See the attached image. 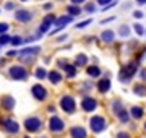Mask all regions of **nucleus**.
Here are the masks:
<instances>
[{
	"mask_svg": "<svg viewBox=\"0 0 146 138\" xmlns=\"http://www.w3.org/2000/svg\"><path fill=\"white\" fill-rule=\"evenodd\" d=\"M135 71H136V63L125 65V67L120 70V73H119V80H120L122 83H128L130 78L135 75Z\"/></svg>",
	"mask_w": 146,
	"mask_h": 138,
	"instance_id": "nucleus-1",
	"label": "nucleus"
},
{
	"mask_svg": "<svg viewBox=\"0 0 146 138\" xmlns=\"http://www.w3.org/2000/svg\"><path fill=\"white\" fill-rule=\"evenodd\" d=\"M89 125H91V130H93L94 133H101V132L106 130V120H104V117H101V115L91 117Z\"/></svg>",
	"mask_w": 146,
	"mask_h": 138,
	"instance_id": "nucleus-2",
	"label": "nucleus"
},
{
	"mask_svg": "<svg viewBox=\"0 0 146 138\" xmlns=\"http://www.w3.org/2000/svg\"><path fill=\"white\" fill-rule=\"evenodd\" d=\"M42 127V122L39 117H29L24 120V128L28 132H31V133H36V132H39Z\"/></svg>",
	"mask_w": 146,
	"mask_h": 138,
	"instance_id": "nucleus-3",
	"label": "nucleus"
},
{
	"mask_svg": "<svg viewBox=\"0 0 146 138\" xmlns=\"http://www.w3.org/2000/svg\"><path fill=\"white\" fill-rule=\"evenodd\" d=\"M63 120L57 115H52L50 120H49V130L52 132V133H60V132H63Z\"/></svg>",
	"mask_w": 146,
	"mask_h": 138,
	"instance_id": "nucleus-4",
	"label": "nucleus"
},
{
	"mask_svg": "<svg viewBox=\"0 0 146 138\" xmlns=\"http://www.w3.org/2000/svg\"><path fill=\"white\" fill-rule=\"evenodd\" d=\"M2 128L5 132H8V133H18V132H20V125L15 120H11V119H3L2 120Z\"/></svg>",
	"mask_w": 146,
	"mask_h": 138,
	"instance_id": "nucleus-5",
	"label": "nucleus"
},
{
	"mask_svg": "<svg viewBox=\"0 0 146 138\" xmlns=\"http://www.w3.org/2000/svg\"><path fill=\"white\" fill-rule=\"evenodd\" d=\"M60 106H62V109L65 112L71 114L73 111H75V99H73L71 96H63V98L60 99Z\"/></svg>",
	"mask_w": 146,
	"mask_h": 138,
	"instance_id": "nucleus-6",
	"label": "nucleus"
},
{
	"mask_svg": "<svg viewBox=\"0 0 146 138\" xmlns=\"http://www.w3.org/2000/svg\"><path fill=\"white\" fill-rule=\"evenodd\" d=\"M10 75L13 80H26V76H28V71L24 70L23 67H11L10 68Z\"/></svg>",
	"mask_w": 146,
	"mask_h": 138,
	"instance_id": "nucleus-7",
	"label": "nucleus"
},
{
	"mask_svg": "<svg viewBox=\"0 0 146 138\" xmlns=\"http://www.w3.org/2000/svg\"><path fill=\"white\" fill-rule=\"evenodd\" d=\"M31 89H33V91H31L33 96H34L38 101H44V99L47 98V89L42 86V85H34Z\"/></svg>",
	"mask_w": 146,
	"mask_h": 138,
	"instance_id": "nucleus-8",
	"label": "nucleus"
},
{
	"mask_svg": "<svg viewBox=\"0 0 146 138\" xmlns=\"http://www.w3.org/2000/svg\"><path fill=\"white\" fill-rule=\"evenodd\" d=\"M73 20V16H62V18H55V21H54V23H55V29H54V31L50 33V34H55V33H59L60 31V29H63L65 28V25H68V23Z\"/></svg>",
	"mask_w": 146,
	"mask_h": 138,
	"instance_id": "nucleus-9",
	"label": "nucleus"
},
{
	"mask_svg": "<svg viewBox=\"0 0 146 138\" xmlns=\"http://www.w3.org/2000/svg\"><path fill=\"white\" fill-rule=\"evenodd\" d=\"M31 18H33V15L29 13L28 10H16V11H15V20H16V21L28 23V21H31Z\"/></svg>",
	"mask_w": 146,
	"mask_h": 138,
	"instance_id": "nucleus-10",
	"label": "nucleus"
},
{
	"mask_svg": "<svg viewBox=\"0 0 146 138\" xmlns=\"http://www.w3.org/2000/svg\"><path fill=\"white\" fill-rule=\"evenodd\" d=\"M81 107H83V111H86V112H93L97 107V103H96V99H93V98H84L81 101Z\"/></svg>",
	"mask_w": 146,
	"mask_h": 138,
	"instance_id": "nucleus-11",
	"label": "nucleus"
},
{
	"mask_svg": "<svg viewBox=\"0 0 146 138\" xmlns=\"http://www.w3.org/2000/svg\"><path fill=\"white\" fill-rule=\"evenodd\" d=\"M54 21H55V16H54V15H47V16L44 18V21H42L41 28H39V34L47 33V31H49V26H50Z\"/></svg>",
	"mask_w": 146,
	"mask_h": 138,
	"instance_id": "nucleus-12",
	"label": "nucleus"
},
{
	"mask_svg": "<svg viewBox=\"0 0 146 138\" xmlns=\"http://www.w3.org/2000/svg\"><path fill=\"white\" fill-rule=\"evenodd\" d=\"M70 135L71 138H86V130L83 127H73L70 130Z\"/></svg>",
	"mask_w": 146,
	"mask_h": 138,
	"instance_id": "nucleus-13",
	"label": "nucleus"
},
{
	"mask_svg": "<svg viewBox=\"0 0 146 138\" xmlns=\"http://www.w3.org/2000/svg\"><path fill=\"white\" fill-rule=\"evenodd\" d=\"M97 88H99L101 93H107L109 89H111V80H109V78H102L99 81V85H97Z\"/></svg>",
	"mask_w": 146,
	"mask_h": 138,
	"instance_id": "nucleus-14",
	"label": "nucleus"
},
{
	"mask_svg": "<svg viewBox=\"0 0 146 138\" xmlns=\"http://www.w3.org/2000/svg\"><path fill=\"white\" fill-rule=\"evenodd\" d=\"M2 106L5 107V109H13V107H15V99L13 98H11V96H3V98H2Z\"/></svg>",
	"mask_w": 146,
	"mask_h": 138,
	"instance_id": "nucleus-15",
	"label": "nucleus"
},
{
	"mask_svg": "<svg viewBox=\"0 0 146 138\" xmlns=\"http://www.w3.org/2000/svg\"><path fill=\"white\" fill-rule=\"evenodd\" d=\"M47 76H49V80H50V83L52 85H57V83H60L62 81V75L59 73V71H50V73H47Z\"/></svg>",
	"mask_w": 146,
	"mask_h": 138,
	"instance_id": "nucleus-16",
	"label": "nucleus"
},
{
	"mask_svg": "<svg viewBox=\"0 0 146 138\" xmlns=\"http://www.w3.org/2000/svg\"><path fill=\"white\" fill-rule=\"evenodd\" d=\"M62 68H65V71H67V75H68L70 78H73L76 75V70H75V65H68V63H62L60 65Z\"/></svg>",
	"mask_w": 146,
	"mask_h": 138,
	"instance_id": "nucleus-17",
	"label": "nucleus"
},
{
	"mask_svg": "<svg viewBox=\"0 0 146 138\" xmlns=\"http://www.w3.org/2000/svg\"><path fill=\"white\" fill-rule=\"evenodd\" d=\"M101 39L104 41V42H109V44H111L112 41H114V33L111 31V29H107V31H104V33L101 34Z\"/></svg>",
	"mask_w": 146,
	"mask_h": 138,
	"instance_id": "nucleus-18",
	"label": "nucleus"
},
{
	"mask_svg": "<svg viewBox=\"0 0 146 138\" xmlns=\"http://www.w3.org/2000/svg\"><path fill=\"white\" fill-rule=\"evenodd\" d=\"M130 114H132V117H135V119H141L143 117V109H141V107H138V106H133Z\"/></svg>",
	"mask_w": 146,
	"mask_h": 138,
	"instance_id": "nucleus-19",
	"label": "nucleus"
},
{
	"mask_svg": "<svg viewBox=\"0 0 146 138\" xmlns=\"http://www.w3.org/2000/svg\"><path fill=\"white\" fill-rule=\"evenodd\" d=\"M86 63H88V57L84 55V54L76 55V59H75V65H76V67H81V65H86Z\"/></svg>",
	"mask_w": 146,
	"mask_h": 138,
	"instance_id": "nucleus-20",
	"label": "nucleus"
},
{
	"mask_svg": "<svg viewBox=\"0 0 146 138\" xmlns=\"http://www.w3.org/2000/svg\"><path fill=\"white\" fill-rule=\"evenodd\" d=\"M38 52H41L39 47H29V49H23L21 52H18V54H20V55H29V54L34 55V54H38Z\"/></svg>",
	"mask_w": 146,
	"mask_h": 138,
	"instance_id": "nucleus-21",
	"label": "nucleus"
},
{
	"mask_svg": "<svg viewBox=\"0 0 146 138\" xmlns=\"http://www.w3.org/2000/svg\"><path fill=\"white\" fill-rule=\"evenodd\" d=\"M115 114H117V117H119V120H120V122H123V124H127V122H128V114H127L123 109L117 111Z\"/></svg>",
	"mask_w": 146,
	"mask_h": 138,
	"instance_id": "nucleus-22",
	"label": "nucleus"
},
{
	"mask_svg": "<svg viewBox=\"0 0 146 138\" xmlns=\"http://www.w3.org/2000/svg\"><path fill=\"white\" fill-rule=\"evenodd\" d=\"M46 76H47V71L42 68V67H39L38 70H36V78H38V80H44Z\"/></svg>",
	"mask_w": 146,
	"mask_h": 138,
	"instance_id": "nucleus-23",
	"label": "nucleus"
},
{
	"mask_svg": "<svg viewBox=\"0 0 146 138\" xmlns=\"http://www.w3.org/2000/svg\"><path fill=\"white\" fill-rule=\"evenodd\" d=\"M99 73H101L99 67H88V75L89 76H99Z\"/></svg>",
	"mask_w": 146,
	"mask_h": 138,
	"instance_id": "nucleus-24",
	"label": "nucleus"
},
{
	"mask_svg": "<svg viewBox=\"0 0 146 138\" xmlns=\"http://www.w3.org/2000/svg\"><path fill=\"white\" fill-rule=\"evenodd\" d=\"M68 13H70L71 16H76L78 13H81V8L75 7V5H71V7H68Z\"/></svg>",
	"mask_w": 146,
	"mask_h": 138,
	"instance_id": "nucleus-25",
	"label": "nucleus"
},
{
	"mask_svg": "<svg viewBox=\"0 0 146 138\" xmlns=\"http://www.w3.org/2000/svg\"><path fill=\"white\" fill-rule=\"evenodd\" d=\"M119 34L123 36V38H127V36L130 34V28H128V26H122V28L119 29Z\"/></svg>",
	"mask_w": 146,
	"mask_h": 138,
	"instance_id": "nucleus-26",
	"label": "nucleus"
},
{
	"mask_svg": "<svg viewBox=\"0 0 146 138\" xmlns=\"http://www.w3.org/2000/svg\"><path fill=\"white\" fill-rule=\"evenodd\" d=\"M10 39H11L10 36H7V34L3 33L2 36H0V46H3V44H8V42H10Z\"/></svg>",
	"mask_w": 146,
	"mask_h": 138,
	"instance_id": "nucleus-27",
	"label": "nucleus"
},
{
	"mask_svg": "<svg viewBox=\"0 0 146 138\" xmlns=\"http://www.w3.org/2000/svg\"><path fill=\"white\" fill-rule=\"evenodd\" d=\"M10 42L13 44V46H20V44H23V39L20 38V36H15V38L10 39Z\"/></svg>",
	"mask_w": 146,
	"mask_h": 138,
	"instance_id": "nucleus-28",
	"label": "nucleus"
},
{
	"mask_svg": "<svg viewBox=\"0 0 146 138\" xmlns=\"http://www.w3.org/2000/svg\"><path fill=\"white\" fill-rule=\"evenodd\" d=\"M135 93H136L138 96H143V94H146V89H144L143 86H136V88H135Z\"/></svg>",
	"mask_w": 146,
	"mask_h": 138,
	"instance_id": "nucleus-29",
	"label": "nucleus"
},
{
	"mask_svg": "<svg viewBox=\"0 0 146 138\" xmlns=\"http://www.w3.org/2000/svg\"><path fill=\"white\" fill-rule=\"evenodd\" d=\"M8 25H7V23H0V34H3V33H7L8 31Z\"/></svg>",
	"mask_w": 146,
	"mask_h": 138,
	"instance_id": "nucleus-30",
	"label": "nucleus"
},
{
	"mask_svg": "<svg viewBox=\"0 0 146 138\" xmlns=\"http://www.w3.org/2000/svg\"><path fill=\"white\" fill-rule=\"evenodd\" d=\"M135 31H136V34H140V36L144 34V29H143L141 25H135Z\"/></svg>",
	"mask_w": 146,
	"mask_h": 138,
	"instance_id": "nucleus-31",
	"label": "nucleus"
},
{
	"mask_svg": "<svg viewBox=\"0 0 146 138\" xmlns=\"http://www.w3.org/2000/svg\"><path fill=\"white\" fill-rule=\"evenodd\" d=\"M89 23H91V20H86V21H83V23H78V25H76V28H84V26H88L89 25Z\"/></svg>",
	"mask_w": 146,
	"mask_h": 138,
	"instance_id": "nucleus-32",
	"label": "nucleus"
},
{
	"mask_svg": "<svg viewBox=\"0 0 146 138\" xmlns=\"http://www.w3.org/2000/svg\"><path fill=\"white\" fill-rule=\"evenodd\" d=\"M117 138H130V136H128V133H125V132H119Z\"/></svg>",
	"mask_w": 146,
	"mask_h": 138,
	"instance_id": "nucleus-33",
	"label": "nucleus"
},
{
	"mask_svg": "<svg viewBox=\"0 0 146 138\" xmlns=\"http://www.w3.org/2000/svg\"><path fill=\"white\" fill-rule=\"evenodd\" d=\"M133 16L140 20V18H143V13H141V11H135V13H133Z\"/></svg>",
	"mask_w": 146,
	"mask_h": 138,
	"instance_id": "nucleus-34",
	"label": "nucleus"
},
{
	"mask_svg": "<svg viewBox=\"0 0 146 138\" xmlns=\"http://www.w3.org/2000/svg\"><path fill=\"white\" fill-rule=\"evenodd\" d=\"M94 10H96V8H94V5H91V3L86 5V11H94Z\"/></svg>",
	"mask_w": 146,
	"mask_h": 138,
	"instance_id": "nucleus-35",
	"label": "nucleus"
},
{
	"mask_svg": "<svg viewBox=\"0 0 146 138\" xmlns=\"http://www.w3.org/2000/svg\"><path fill=\"white\" fill-rule=\"evenodd\" d=\"M5 8H7V10H13V3H11V2H8L7 5H5Z\"/></svg>",
	"mask_w": 146,
	"mask_h": 138,
	"instance_id": "nucleus-36",
	"label": "nucleus"
},
{
	"mask_svg": "<svg viewBox=\"0 0 146 138\" xmlns=\"http://www.w3.org/2000/svg\"><path fill=\"white\" fill-rule=\"evenodd\" d=\"M97 2H99L101 5H106V3H109V2H111V0H97Z\"/></svg>",
	"mask_w": 146,
	"mask_h": 138,
	"instance_id": "nucleus-37",
	"label": "nucleus"
},
{
	"mask_svg": "<svg viewBox=\"0 0 146 138\" xmlns=\"http://www.w3.org/2000/svg\"><path fill=\"white\" fill-rule=\"evenodd\" d=\"M44 8H46V10H50V8H52V3H46Z\"/></svg>",
	"mask_w": 146,
	"mask_h": 138,
	"instance_id": "nucleus-38",
	"label": "nucleus"
},
{
	"mask_svg": "<svg viewBox=\"0 0 146 138\" xmlns=\"http://www.w3.org/2000/svg\"><path fill=\"white\" fill-rule=\"evenodd\" d=\"M141 80H146V70L141 71Z\"/></svg>",
	"mask_w": 146,
	"mask_h": 138,
	"instance_id": "nucleus-39",
	"label": "nucleus"
},
{
	"mask_svg": "<svg viewBox=\"0 0 146 138\" xmlns=\"http://www.w3.org/2000/svg\"><path fill=\"white\" fill-rule=\"evenodd\" d=\"M136 3H138V5H144L146 0H136Z\"/></svg>",
	"mask_w": 146,
	"mask_h": 138,
	"instance_id": "nucleus-40",
	"label": "nucleus"
},
{
	"mask_svg": "<svg viewBox=\"0 0 146 138\" xmlns=\"http://www.w3.org/2000/svg\"><path fill=\"white\" fill-rule=\"evenodd\" d=\"M71 2H73V3H83L84 0H71Z\"/></svg>",
	"mask_w": 146,
	"mask_h": 138,
	"instance_id": "nucleus-41",
	"label": "nucleus"
},
{
	"mask_svg": "<svg viewBox=\"0 0 146 138\" xmlns=\"http://www.w3.org/2000/svg\"><path fill=\"white\" fill-rule=\"evenodd\" d=\"M21 2H28V0H21Z\"/></svg>",
	"mask_w": 146,
	"mask_h": 138,
	"instance_id": "nucleus-42",
	"label": "nucleus"
},
{
	"mask_svg": "<svg viewBox=\"0 0 146 138\" xmlns=\"http://www.w3.org/2000/svg\"><path fill=\"white\" fill-rule=\"evenodd\" d=\"M144 130H146V124H144Z\"/></svg>",
	"mask_w": 146,
	"mask_h": 138,
	"instance_id": "nucleus-43",
	"label": "nucleus"
}]
</instances>
